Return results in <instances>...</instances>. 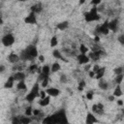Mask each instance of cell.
<instances>
[{"label":"cell","mask_w":124,"mask_h":124,"mask_svg":"<svg viewBox=\"0 0 124 124\" xmlns=\"http://www.w3.org/2000/svg\"><path fill=\"white\" fill-rule=\"evenodd\" d=\"M50 72H51V69H50V67H49L48 65H44V66L42 67V73H43V74L48 76Z\"/></svg>","instance_id":"obj_24"},{"label":"cell","mask_w":124,"mask_h":124,"mask_svg":"<svg viewBox=\"0 0 124 124\" xmlns=\"http://www.w3.org/2000/svg\"><path fill=\"white\" fill-rule=\"evenodd\" d=\"M38 97H40V88H39V83L36 82L33 85V87L31 88V90L29 91V93L25 96V100L27 102H30L31 103V102H33Z\"/></svg>","instance_id":"obj_4"},{"label":"cell","mask_w":124,"mask_h":124,"mask_svg":"<svg viewBox=\"0 0 124 124\" xmlns=\"http://www.w3.org/2000/svg\"><path fill=\"white\" fill-rule=\"evenodd\" d=\"M46 96V91H40V97H41V99L45 98Z\"/></svg>","instance_id":"obj_42"},{"label":"cell","mask_w":124,"mask_h":124,"mask_svg":"<svg viewBox=\"0 0 124 124\" xmlns=\"http://www.w3.org/2000/svg\"><path fill=\"white\" fill-rule=\"evenodd\" d=\"M50 69H51V72H52V73H57V72L61 69V66H60V64H59L58 62H54V63L51 65Z\"/></svg>","instance_id":"obj_21"},{"label":"cell","mask_w":124,"mask_h":124,"mask_svg":"<svg viewBox=\"0 0 124 124\" xmlns=\"http://www.w3.org/2000/svg\"><path fill=\"white\" fill-rule=\"evenodd\" d=\"M105 72H106V68L105 67H100V69H99V71L96 73V75H95V78H97V79H101L103 77H104V75H105Z\"/></svg>","instance_id":"obj_18"},{"label":"cell","mask_w":124,"mask_h":124,"mask_svg":"<svg viewBox=\"0 0 124 124\" xmlns=\"http://www.w3.org/2000/svg\"><path fill=\"white\" fill-rule=\"evenodd\" d=\"M97 110H98V106H97V104H94V105L92 106V111L96 113Z\"/></svg>","instance_id":"obj_40"},{"label":"cell","mask_w":124,"mask_h":124,"mask_svg":"<svg viewBox=\"0 0 124 124\" xmlns=\"http://www.w3.org/2000/svg\"><path fill=\"white\" fill-rule=\"evenodd\" d=\"M84 2H85V0H80V1H79V3H80V4H83Z\"/></svg>","instance_id":"obj_49"},{"label":"cell","mask_w":124,"mask_h":124,"mask_svg":"<svg viewBox=\"0 0 124 124\" xmlns=\"http://www.w3.org/2000/svg\"><path fill=\"white\" fill-rule=\"evenodd\" d=\"M86 98H87V100H93V92H91V91L87 92L86 93Z\"/></svg>","instance_id":"obj_36"},{"label":"cell","mask_w":124,"mask_h":124,"mask_svg":"<svg viewBox=\"0 0 124 124\" xmlns=\"http://www.w3.org/2000/svg\"><path fill=\"white\" fill-rule=\"evenodd\" d=\"M97 30L99 31V33H101V34H103V35H108V32L110 31L109 28H108V21H105L102 25H100V26L98 27Z\"/></svg>","instance_id":"obj_8"},{"label":"cell","mask_w":124,"mask_h":124,"mask_svg":"<svg viewBox=\"0 0 124 124\" xmlns=\"http://www.w3.org/2000/svg\"><path fill=\"white\" fill-rule=\"evenodd\" d=\"M52 55H53V57L56 58V59H63V56H62V54L60 53V51H59L58 49H54V50L52 51Z\"/></svg>","instance_id":"obj_25"},{"label":"cell","mask_w":124,"mask_h":124,"mask_svg":"<svg viewBox=\"0 0 124 124\" xmlns=\"http://www.w3.org/2000/svg\"><path fill=\"white\" fill-rule=\"evenodd\" d=\"M40 113H41L40 109H33V115L34 116H39Z\"/></svg>","instance_id":"obj_38"},{"label":"cell","mask_w":124,"mask_h":124,"mask_svg":"<svg viewBox=\"0 0 124 124\" xmlns=\"http://www.w3.org/2000/svg\"><path fill=\"white\" fill-rule=\"evenodd\" d=\"M98 120L95 118V116L91 113V112H88L87 113V116H86V119H85V122L88 123V124H91V123H95L97 122Z\"/></svg>","instance_id":"obj_17"},{"label":"cell","mask_w":124,"mask_h":124,"mask_svg":"<svg viewBox=\"0 0 124 124\" xmlns=\"http://www.w3.org/2000/svg\"><path fill=\"white\" fill-rule=\"evenodd\" d=\"M117 25H118V19H113V20L108 22V28L110 31L115 32L117 29Z\"/></svg>","instance_id":"obj_15"},{"label":"cell","mask_w":124,"mask_h":124,"mask_svg":"<svg viewBox=\"0 0 124 124\" xmlns=\"http://www.w3.org/2000/svg\"><path fill=\"white\" fill-rule=\"evenodd\" d=\"M57 44H58V41H57V38L54 36V37H52L51 38V40H50V46L51 47H54V46H57Z\"/></svg>","instance_id":"obj_28"},{"label":"cell","mask_w":124,"mask_h":124,"mask_svg":"<svg viewBox=\"0 0 124 124\" xmlns=\"http://www.w3.org/2000/svg\"><path fill=\"white\" fill-rule=\"evenodd\" d=\"M14 78H15V80L16 81H20V80H24L25 78V74L21 71H18V72H16L14 74Z\"/></svg>","instance_id":"obj_13"},{"label":"cell","mask_w":124,"mask_h":124,"mask_svg":"<svg viewBox=\"0 0 124 124\" xmlns=\"http://www.w3.org/2000/svg\"><path fill=\"white\" fill-rule=\"evenodd\" d=\"M84 18L85 21L87 22H92V21H97L100 19V16L98 13V8L97 7H93L89 12L84 14Z\"/></svg>","instance_id":"obj_3"},{"label":"cell","mask_w":124,"mask_h":124,"mask_svg":"<svg viewBox=\"0 0 124 124\" xmlns=\"http://www.w3.org/2000/svg\"><path fill=\"white\" fill-rule=\"evenodd\" d=\"M8 61L10 62V63H12V64H15V63H17L18 62V60L20 59V57L17 55V54H16V53H10L9 55H8Z\"/></svg>","instance_id":"obj_11"},{"label":"cell","mask_w":124,"mask_h":124,"mask_svg":"<svg viewBox=\"0 0 124 124\" xmlns=\"http://www.w3.org/2000/svg\"><path fill=\"white\" fill-rule=\"evenodd\" d=\"M113 72L116 74V75H120V74H123V68L122 67H117L113 70Z\"/></svg>","instance_id":"obj_33"},{"label":"cell","mask_w":124,"mask_h":124,"mask_svg":"<svg viewBox=\"0 0 124 124\" xmlns=\"http://www.w3.org/2000/svg\"><path fill=\"white\" fill-rule=\"evenodd\" d=\"M99 69H100V67H99L98 65H94V66H93V68H92V71H93V72H95V73H97V72L99 71Z\"/></svg>","instance_id":"obj_41"},{"label":"cell","mask_w":124,"mask_h":124,"mask_svg":"<svg viewBox=\"0 0 124 124\" xmlns=\"http://www.w3.org/2000/svg\"><path fill=\"white\" fill-rule=\"evenodd\" d=\"M47 84H48V76L46 77V78L41 81V85H42V87H44V88H46V87L47 86Z\"/></svg>","instance_id":"obj_29"},{"label":"cell","mask_w":124,"mask_h":124,"mask_svg":"<svg viewBox=\"0 0 124 124\" xmlns=\"http://www.w3.org/2000/svg\"><path fill=\"white\" fill-rule=\"evenodd\" d=\"M99 40H100V39H99V37H98V36H96V37H95V41H96V42H99Z\"/></svg>","instance_id":"obj_48"},{"label":"cell","mask_w":124,"mask_h":124,"mask_svg":"<svg viewBox=\"0 0 124 124\" xmlns=\"http://www.w3.org/2000/svg\"><path fill=\"white\" fill-rule=\"evenodd\" d=\"M99 87H100L101 89H103V90H107L108 87V83H107L103 78H101L100 81H99Z\"/></svg>","instance_id":"obj_23"},{"label":"cell","mask_w":124,"mask_h":124,"mask_svg":"<svg viewBox=\"0 0 124 124\" xmlns=\"http://www.w3.org/2000/svg\"><path fill=\"white\" fill-rule=\"evenodd\" d=\"M77 60H78V62L79 64H81V65L84 64L85 65V64H87L89 62L90 58H89L88 55H86V53H80V54L77 55Z\"/></svg>","instance_id":"obj_6"},{"label":"cell","mask_w":124,"mask_h":124,"mask_svg":"<svg viewBox=\"0 0 124 124\" xmlns=\"http://www.w3.org/2000/svg\"><path fill=\"white\" fill-rule=\"evenodd\" d=\"M37 70H38V65L37 64H32L29 67V71L30 72H34V71H37Z\"/></svg>","instance_id":"obj_34"},{"label":"cell","mask_w":124,"mask_h":124,"mask_svg":"<svg viewBox=\"0 0 124 124\" xmlns=\"http://www.w3.org/2000/svg\"><path fill=\"white\" fill-rule=\"evenodd\" d=\"M114 98H115V96H114V95H112V96H109V97H108V100H109L110 102H112V101L114 100Z\"/></svg>","instance_id":"obj_47"},{"label":"cell","mask_w":124,"mask_h":124,"mask_svg":"<svg viewBox=\"0 0 124 124\" xmlns=\"http://www.w3.org/2000/svg\"><path fill=\"white\" fill-rule=\"evenodd\" d=\"M26 83H25V81L24 80H20V81H18L17 82V84H16V88L18 89V90H26Z\"/></svg>","instance_id":"obj_22"},{"label":"cell","mask_w":124,"mask_h":124,"mask_svg":"<svg viewBox=\"0 0 124 124\" xmlns=\"http://www.w3.org/2000/svg\"><path fill=\"white\" fill-rule=\"evenodd\" d=\"M15 43V37L12 34H6L2 37V44L5 46H10Z\"/></svg>","instance_id":"obj_5"},{"label":"cell","mask_w":124,"mask_h":124,"mask_svg":"<svg viewBox=\"0 0 124 124\" xmlns=\"http://www.w3.org/2000/svg\"><path fill=\"white\" fill-rule=\"evenodd\" d=\"M14 83H15V78H14V76H11L8 78L7 81L5 82L4 87L5 88H12L14 86Z\"/></svg>","instance_id":"obj_16"},{"label":"cell","mask_w":124,"mask_h":124,"mask_svg":"<svg viewBox=\"0 0 124 124\" xmlns=\"http://www.w3.org/2000/svg\"><path fill=\"white\" fill-rule=\"evenodd\" d=\"M24 22L28 23V24H36L37 23V17H36V14L31 12L25 18H24Z\"/></svg>","instance_id":"obj_7"},{"label":"cell","mask_w":124,"mask_h":124,"mask_svg":"<svg viewBox=\"0 0 124 124\" xmlns=\"http://www.w3.org/2000/svg\"><path fill=\"white\" fill-rule=\"evenodd\" d=\"M43 123H46V124H52V123H67L68 119L65 113V110H58L55 113H53L52 115L46 116V118L43 119L42 121Z\"/></svg>","instance_id":"obj_1"},{"label":"cell","mask_w":124,"mask_h":124,"mask_svg":"<svg viewBox=\"0 0 124 124\" xmlns=\"http://www.w3.org/2000/svg\"><path fill=\"white\" fill-rule=\"evenodd\" d=\"M103 53H104V52H103L101 49H98V50L89 52V55H88V56H89L90 59H93L94 61H96V60H98V59L101 58V56H102Z\"/></svg>","instance_id":"obj_9"},{"label":"cell","mask_w":124,"mask_h":124,"mask_svg":"<svg viewBox=\"0 0 124 124\" xmlns=\"http://www.w3.org/2000/svg\"><path fill=\"white\" fill-rule=\"evenodd\" d=\"M116 103H117V105H118V106H120V107L124 105L123 101H122V100H120V99H119V100H117V102H116Z\"/></svg>","instance_id":"obj_44"},{"label":"cell","mask_w":124,"mask_h":124,"mask_svg":"<svg viewBox=\"0 0 124 124\" xmlns=\"http://www.w3.org/2000/svg\"><path fill=\"white\" fill-rule=\"evenodd\" d=\"M49 103H50V96L49 95L46 96L45 98H43V99H41L39 101V105L41 107H46V106L49 105Z\"/></svg>","instance_id":"obj_14"},{"label":"cell","mask_w":124,"mask_h":124,"mask_svg":"<svg viewBox=\"0 0 124 124\" xmlns=\"http://www.w3.org/2000/svg\"><path fill=\"white\" fill-rule=\"evenodd\" d=\"M19 2H25V1H28V0H18Z\"/></svg>","instance_id":"obj_50"},{"label":"cell","mask_w":124,"mask_h":124,"mask_svg":"<svg viewBox=\"0 0 124 124\" xmlns=\"http://www.w3.org/2000/svg\"><path fill=\"white\" fill-rule=\"evenodd\" d=\"M43 11V5L42 3H37L35 5H33L31 7V12L35 13V14H40Z\"/></svg>","instance_id":"obj_12"},{"label":"cell","mask_w":124,"mask_h":124,"mask_svg":"<svg viewBox=\"0 0 124 124\" xmlns=\"http://www.w3.org/2000/svg\"><path fill=\"white\" fill-rule=\"evenodd\" d=\"M79 51H80V53H87V51H88V47H87L85 45L81 44V45L79 46Z\"/></svg>","instance_id":"obj_26"},{"label":"cell","mask_w":124,"mask_h":124,"mask_svg":"<svg viewBox=\"0 0 124 124\" xmlns=\"http://www.w3.org/2000/svg\"><path fill=\"white\" fill-rule=\"evenodd\" d=\"M38 57H39V60H40V62H44V61H45V57H44L43 55H39Z\"/></svg>","instance_id":"obj_45"},{"label":"cell","mask_w":124,"mask_h":124,"mask_svg":"<svg viewBox=\"0 0 124 124\" xmlns=\"http://www.w3.org/2000/svg\"><path fill=\"white\" fill-rule=\"evenodd\" d=\"M25 115L26 116H31L33 115V108L31 107H27L25 109Z\"/></svg>","instance_id":"obj_30"},{"label":"cell","mask_w":124,"mask_h":124,"mask_svg":"<svg viewBox=\"0 0 124 124\" xmlns=\"http://www.w3.org/2000/svg\"><path fill=\"white\" fill-rule=\"evenodd\" d=\"M56 27H57V29H59L60 31H63V30H65V29H67V28L69 27V22H68V21H62V22L58 23Z\"/></svg>","instance_id":"obj_19"},{"label":"cell","mask_w":124,"mask_h":124,"mask_svg":"<svg viewBox=\"0 0 124 124\" xmlns=\"http://www.w3.org/2000/svg\"><path fill=\"white\" fill-rule=\"evenodd\" d=\"M123 79V74H120V75H116V78H115V82L117 84H120L121 81Z\"/></svg>","instance_id":"obj_32"},{"label":"cell","mask_w":124,"mask_h":124,"mask_svg":"<svg viewBox=\"0 0 124 124\" xmlns=\"http://www.w3.org/2000/svg\"><path fill=\"white\" fill-rule=\"evenodd\" d=\"M95 75H96V73H95V72H93L92 70L89 72V77H90V78H94V77H95Z\"/></svg>","instance_id":"obj_43"},{"label":"cell","mask_w":124,"mask_h":124,"mask_svg":"<svg viewBox=\"0 0 124 124\" xmlns=\"http://www.w3.org/2000/svg\"><path fill=\"white\" fill-rule=\"evenodd\" d=\"M46 94L49 95L50 97H57V96L60 94V90H59L58 88H55V87L46 88Z\"/></svg>","instance_id":"obj_10"},{"label":"cell","mask_w":124,"mask_h":124,"mask_svg":"<svg viewBox=\"0 0 124 124\" xmlns=\"http://www.w3.org/2000/svg\"><path fill=\"white\" fill-rule=\"evenodd\" d=\"M67 77H66V75H61L60 76V81L62 82V83H66L67 82Z\"/></svg>","instance_id":"obj_35"},{"label":"cell","mask_w":124,"mask_h":124,"mask_svg":"<svg viewBox=\"0 0 124 124\" xmlns=\"http://www.w3.org/2000/svg\"><path fill=\"white\" fill-rule=\"evenodd\" d=\"M122 94H123L122 89H121L120 85H119V84H117V85H116V87H115V88H114V90H113L112 95H114L115 97H120V96H122Z\"/></svg>","instance_id":"obj_20"},{"label":"cell","mask_w":124,"mask_h":124,"mask_svg":"<svg viewBox=\"0 0 124 124\" xmlns=\"http://www.w3.org/2000/svg\"><path fill=\"white\" fill-rule=\"evenodd\" d=\"M101 1H102V0H91V4L96 6V5H99V4L101 3Z\"/></svg>","instance_id":"obj_39"},{"label":"cell","mask_w":124,"mask_h":124,"mask_svg":"<svg viewBox=\"0 0 124 124\" xmlns=\"http://www.w3.org/2000/svg\"><path fill=\"white\" fill-rule=\"evenodd\" d=\"M4 71H5V67H4V65H1V66H0V72L3 73Z\"/></svg>","instance_id":"obj_46"},{"label":"cell","mask_w":124,"mask_h":124,"mask_svg":"<svg viewBox=\"0 0 124 124\" xmlns=\"http://www.w3.org/2000/svg\"><path fill=\"white\" fill-rule=\"evenodd\" d=\"M118 42L121 44V45H124V34H122V35H120L119 37H118Z\"/></svg>","instance_id":"obj_37"},{"label":"cell","mask_w":124,"mask_h":124,"mask_svg":"<svg viewBox=\"0 0 124 124\" xmlns=\"http://www.w3.org/2000/svg\"><path fill=\"white\" fill-rule=\"evenodd\" d=\"M38 56V50H37V47L33 45H30L28 46L25 49H23L19 55L20 59L23 60V61H30V60H33L34 58H36Z\"/></svg>","instance_id":"obj_2"},{"label":"cell","mask_w":124,"mask_h":124,"mask_svg":"<svg viewBox=\"0 0 124 124\" xmlns=\"http://www.w3.org/2000/svg\"><path fill=\"white\" fill-rule=\"evenodd\" d=\"M85 85H86V82H85L84 80H80V81L78 82V89L79 91H82V89L85 87Z\"/></svg>","instance_id":"obj_31"},{"label":"cell","mask_w":124,"mask_h":124,"mask_svg":"<svg viewBox=\"0 0 124 124\" xmlns=\"http://www.w3.org/2000/svg\"><path fill=\"white\" fill-rule=\"evenodd\" d=\"M29 117V116H27ZM27 117H23V116H19V123H30L31 119L27 118Z\"/></svg>","instance_id":"obj_27"}]
</instances>
